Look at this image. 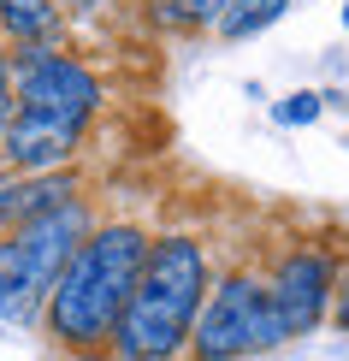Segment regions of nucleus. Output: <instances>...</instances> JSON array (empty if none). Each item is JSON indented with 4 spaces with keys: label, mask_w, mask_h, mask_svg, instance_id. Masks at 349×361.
<instances>
[{
    "label": "nucleus",
    "mask_w": 349,
    "mask_h": 361,
    "mask_svg": "<svg viewBox=\"0 0 349 361\" xmlns=\"http://www.w3.org/2000/svg\"><path fill=\"white\" fill-rule=\"evenodd\" d=\"M326 113V95H320V89H296V95H284L278 101V107H272V118H278V125H314V118H320Z\"/></svg>",
    "instance_id": "nucleus-11"
},
{
    "label": "nucleus",
    "mask_w": 349,
    "mask_h": 361,
    "mask_svg": "<svg viewBox=\"0 0 349 361\" xmlns=\"http://www.w3.org/2000/svg\"><path fill=\"white\" fill-rule=\"evenodd\" d=\"M343 30H349V0H343Z\"/></svg>",
    "instance_id": "nucleus-14"
},
{
    "label": "nucleus",
    "mask_w": 349,
    "mask_h": 361,
    "mask_svg": "<svg viewBox=\"0 0 349 361\" xmlns=\"http://www.w3.org/2000/svg\"><path fill=\"white\" fill-rule=\"evenodd\" d=\"M284 343V326L267 302V284L249 267H225L207 284L202 308H195L184 361H243V355H267Z\"/></svg>",
    "instance_id": "nucleus-4"
},
{
    "label": "nucleus",
    "mask_w": 349,
    "mask_h": 361,
    "mask_svg": "<svg viewBox=\"0 0 349 361\" xmlns=\"http://www.w3.org/2000/svg\"><path fill=\"white\" fill-rule=\"evenodd\" d=\"M66 36V6L54 0H0V42L30 48V42H59Z\"/></svg>",
    "instance_id": "nucleus-8"
},
{
    "label": "nucleus",
    "mask_w": 349,
    "mask_h": 361,
    "mask_svg": "<svg viewBox=\"0 0 349 361\" xmlns=\"http://www.w3.org/2000/svg\"><path fill=\"white\" fill-rule=\"evenodd\" d=\"M89 142V125L78 118H54V113H12L0 130V166L18 178H42V172H66L78 166Z\"/></svg>",
    "instance_id": "nucleus-7"
},
{
    "label": "nucleus",
    "mask_w": 349,
    "mask_h": 361,
    "mask_svg": "<svg viewBox=\"0 0 349 361\" xmlns=\"http://www.w3.org/2000/svg\"><path fill=\"white\" fill-rule=\"evenodd\" d=\"M148 225L136 219H95V231L71 249V261L59 267L48 302H42V332L54 350L78 355V361H101L107 338L118 326V314L130 302V284L142 273L148 255Z\"/></svg>",
    "instance_id": "nucleus-1"
},
{
    "label": "nucleus",
    "mask_w": 349,
    "mask_h": 361,
    "mask_svg": "<svg viewBox=\"0 0 349 361\" xmlns=\"http://www.w3.org/2000/svg\"><path fill=\"white\" fill-rule=\"evenodd\" d=\"M0 66H6V42H0Z\"/></svg>",
    "instance_id": "nucleus-15"
},
{
    "label": "nucleus",
    "mask_w": 349,
    "mask_h": 361,
    "mask_svg": "<svg viewBox=\"0 0 349 361\" xmlns=\"http://www.w3.org/2000/svg\"><path fill=\"white\" fill-rule=\"evenodd\" d=\"M89 231H95V202H89V195L54 207V214H36L24 225H12V231L0 237V314L18 320V326H36L59 267L71 261V249H78Z\"/></svg>",
    "instance_id": "nucleus-3"
},
{
    "label": "nucleus",
    "mask_w": 349,
    "mask_h": 361,
    "mask_svg": "<svg viewBox=\"0 0 349 361\" xmlns=\"http://www.w3.org/2000/svg\"><path fill=\"white\" fill-rule=\"evenodd\" d=\"M214 284V255L195 231H154L142 255V273L130 284V302L118 314L107 361H184L195 308Z\"/></svg>",
    "instance_id": "nucleus-2"
},
{
    "label": "nucleus",
    "mask_w": 349,
    "mask_h": 361,
    "mask_svg": "<svg viewBox=\"0 0 349 361\" xmlns=\"http://www.w3.org/2000/svg\"><path fill=\"white\" fill-rule=\"evenodd\" d=\"M225 0H148V24L166 36H214Z\"/></svg>",
    "instance_id": "nucleus-9"
},
{
    "label": "nucleus",
    "mask_w": 349,
    "mask_h": 361,
    "mask_svg": "<svg viewBox=\"0 0 349 361\" xmlns=\"http://www.w3.org/2000/svg\"><path fill=\"white\" fill-rule=\"evenodd\" d=\"M338 314V326H349V255H338V267H331V308L326 320Z\"/></svg>",
    "instance_id": "nucleus-12"
},
{
    "label": "nucleus",
    "mask_w": 349,
    "mask_h": 361,
    "mask_svg": "<svg viewBox=\"0 0 349 361\" xmlns=\"http://www.w3.org/2000/svg\"><path fill=\"white\" fill-rule=\"evenodd\" d=\"M331 267H338V255L331 249H308V243L272 255L261 284H267V302H272V314H278L284 338H308L314 326L326 320V308H331Z\"/></svg>",
    "instance_id": "nucleus-6"
},
{
    "label": "nucleus",
    "mask_w": 349,
    "mask_h": 361,
    "mask_svg": "<svg viewBox=\"0 0 349 361\" xmlns=\"http://www.w3.org/2000/svg\"><path fill=\"white\" fill-rule=\"evenodd\" d=\"M290 6H296V0H225L214 36H219V42H249V36H261L267 24H278Z\"/></svg>",
    "instance_id": "nucleus-10"
},
{
    "label": "nucleus",
    "mask_w": 349,
    "mask_h": 361,
    "mask_svg": "<svg viewBox=\"0 0 349 361\" xmlns=\"http://www.w3.org/2000/svg\"><path fill=\"white\" fill-rule=\"evenodd\" d=\"M12 113H18V107H12V83H6V66H0V130H6Z\"/></svg>",
    "instance_id": "nucleus-13"
},
{
    "label": "nucleus",
    "mask_w": 349,
    "mask_h": 361,
    "mask_svg": "<svg viewBox=\"0 0 349 361\" xmlns=\"http://www.w3.org/2000/svg\"><path fill=\"white\" fill-rule=\"evenodd\" d=\"M6 83H12V107L18 113H54V118H78V125H95L101 101H107L95 66L78 59L66 42L6 48Z\"/></svg>",
    "instance_id": "nucleus-5"
}]
</instances>
